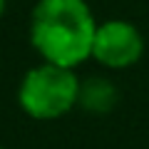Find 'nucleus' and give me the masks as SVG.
<instances>
[{"mask_svg": "<svg viewBox=\"0 0 149 149\" xmlns=\"http://www.w3.org/2000/svg\"><path fill=\"white\" fill-rule=\"evenodd\" d=\"M80 80L72 67L45 62L27 70L17 87V104L27 117L37 122L65 117L72 107H77Z\"/></svg>", "mask_w": 149, "mask_h": 149, "instance_id": "f03ea898", "label": "nucleus"}, {"mask_svg": "<svg viewBox=\"0 0 149 149\" xmlns=\"http://www.w3.org/2000/svg\"><path fill=\"white\" fill-rule=\"evenodd\" d=\"M144 55V37L127 20H104L97 25L92 60L107 70H127Z\"/></svg>", "mask_w": 149, "mask_h": 149, "instance_id": "7ed1b4c3", "label": "nucleus"}, {"mask_svg": "<svg viewBox=\"0 0 149 149\" xmlns=\"http://www.w3.org/2000/svg\"><path fill=\"white\" fill-rule=\"evenodd\" d=\"M119 92L107 77H90V80L80 82V97L77 104L82 109L92 112V114H107L117 107Z\"/></svg>", "mask_w": 149, "mask_h": 149, "instance_id": "20e7f679", "label": "nucleus"}, {"mask_svg": "<svg viewBox=\"0 0 149 149\" xmlns=\"http://www.w3.org/2000/svg\"><path fill=\"white\" fill-rule=\"evenodd\" d=\"M97 20L85 0H40L30 15V42L45 62L77 67L92 57Z\"/></svg>", "mask_w": 149, "mask_h": 149, "instance_id": "f257e3e1", "label": "nucleus"}, {"mask_svg": "<svg viewBox=\"0 0 149 149\" xmlns=\"http://www.w3.org/2000/svg\"><path fill=\"white\" fill-rule=\"evenodd\" d=\"M5 5H8V0H0V17H3V13H5Z\"/></svg>", "mask_w": 149, "mask_h": 149, "instance_id": "39448f33", "label": "nucleus"}, {"mask_svg": "<svg viewBox=\"0 0 149 149\" xmlns=\"http://www.w3.org/2000/svg\"><path fill=\"white\" fill-rule=\"evenodd\" d=\"M0 149H3V147H0Z\"/></svg>", "mask_w": 149, "mask_h": 149, "instance_id": "423d86ee", "label": "nucleus"}]
</instances>
